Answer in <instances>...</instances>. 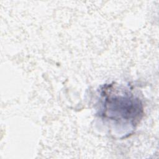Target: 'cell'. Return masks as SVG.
Instances as JSON below:
<instances>
[{
  "label": "cell",
  "instance_id": "cell-1",
  "mask_svg": "<svg viewBox=\"0 0 159 159\" xmlns=\"http://www.w3.org/2000/svg\"><path fill=\"white\" fill-rule=\"evenodd\" d=\"M104 106V116L112 120H129L133 124L142 115V105L139 99L132 95L106 96Z\"/></svg>",
  "mask_w": 159,
  "mask_h": 159
}]
</instances>
